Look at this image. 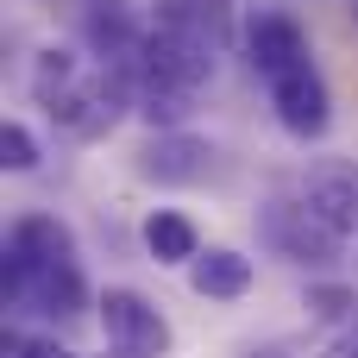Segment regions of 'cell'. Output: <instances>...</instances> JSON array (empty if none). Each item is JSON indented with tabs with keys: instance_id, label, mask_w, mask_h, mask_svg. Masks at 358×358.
<instances>
[{
	"instance_id": "obj_1",
	"label": "cell",
	"mask_w": 358,
	"mask_h": 358,
	"mask_svg": "<svg viewBox=\"0 0 358 358\" xmlns=\"http://www.w3.org/2000/svg\"><path fill=\"white\" fill-rule=\"evenodd\" d=\"M0 283H6V302L25 308V315L69 321V315L88 308V283H82V264H76V239H69V227L50 220V214L13 220Z\"/></svg>"
},
{
	"instance_id": "obj_2",
	"label": "cell",
	"mask_w": 358,
	"mask_h": 358,
	"mask_svg": "<svg viewBox=\"0 0 358 358\" xmlns=\"http://www.w3.org/2000/svg\"><path fill=\"white\" fill-rule=\"evenodd\" d=\"M31 94H38V107L63 126V132H76V138H94V132H107L120 113H126V101H132V88H126V63H82L76 50H38V63H31Z\"/></svg>"
},
{
	"instance_id": "obj_3",
	"label": "cell",
	"mask_w": 358,
	"mask_h": 358,
	"mask_svg": "<svg viewBox=\"0 0 358 358\" xmlns=\"http://www.w3.org/2000/svg\"><path fill=\"white\" fill-rule=\"evenodd\" d=\"M258 239L283 258V264H302V271H327V264H340V227L327 220V214H315L308 208V195L302 201H264L258 208Z\"/></svg>"
},
{
	"instance_id": "obj_4",
	"label": "cell",
	"mask_w": 358,
	"mask_h": 358,
	"mask_svg": "<svg viewBox=\"0 0 358 358\" xmlns=\"http://www.w3.org/2000/svg\"><path fill=\"white\" fill-rule=\"evenodd\" d=\"M214 38L208 31H189V25H170V19H157L151 31H145V44H138V69H145V82H157V88H182V94H195L208 76H214Z\"/></svg>"
},
{
	"instance_id": "obj_5",
	"label": "cell",
	"mask_w": 358,
	"mask_h": 358,
	"mask_svg": "<svg viewBox=\"0 0 358 358\" xmlns=\"http://www.w3.org/2000/svg\"><path fill=\"white\" fill-rule=\"evenodd\" d=\"M101 334L120 358H164L170 352V321L138 296V289H107L101 302Z\"/></svg>"
},
{
	"instance_id": "obj_6",
	"label": "cell",
	"mask_w": 358,
	"mask_h": 358,
	"mask_svg": "<svg viewBox=\"0 0 358 358\" xmlns=\"http://www.w3.org/2000/svg\"><path fill=\"white\" fill-rule=\"evenodd\" d=\"M264 88H271V107H277L283 132H296V138H321V132L334 126V94H327L315 57L296 63V69H283V76H271Z\"/></svg>"
},
{
	"instance_id": "obj_7",
	"label": "cell",
	"mask_w": 358,
	"mask_h": 358,
	"mask_svg": "<svg viewBox=\"0 0 358 358\" xmlns=\"http://www.w3.org/2000/svg\"><path fill=\"white\" fill-rule=\"evenodd\" d=\"M214 164V145L195 138V132H157L138 157V176L157 182V189H182V182H201Z\"/></svg>"
},
{
	"instance_id": "obj_8",
	"label": "cell",
	"mask_w": 358,
	"mask_h": 358,
	"mask_svg": "<svg viewBox=\"0 0 358 358\" xmlns=\"http://www.w3.org/2000/svg\"><path fill=\"white\" fill-rule=\"evenodd\" d=\"M245 50H252V69L264 82L283 76V69H296V63H308V38H302V25L289 13H258L245 25Z\"/></svg>"
},
{
	"instance_id": "obj_9",
	"label": "cell",
	"mask_w": 358,
	"mask_h": 358,
	"mask_svg": "<svg viewBox=\"0 0 358 358\" xmlns=\"http://www.w3.org/2000/svg\"><path fill=\"white\" fill-rule=\"evenodd\" d=\"M308 208L327 214L340 233H358V164H315L302 182Z\"/></svg>"
},
{
	"instance_id": "obj_10",
	"label": "cell",
	"mask_w": 358,
	"mask_h": 358,
	"mask_svg": "<svg viewBox=\"0 0 358 358\" xmlns=\"http://www.w3.org/2000/svg\"><path fill=\"white\" fill-rule=\"evenodd\" d=\"M189 289L208 296V302H239V296L252 289V258H245V252H227V245L195 252V264H189Z\"/></svg>"
},
{
	"instance_id": "obj_11",
	"label": "cell",
	"mask_w": 358,
	"mask_h": 358,
	"mask_svg": "<svg viewBox=\"0 0 358 358\" xmlns=\"http://www.w3.org/2000/svg\"><path fill=\"white\" fill-rule=\"evenodd\" d=\"M145 252H151L157 264H195V252H201V233H195V220H189V214H170V208H157V214L145 220Z\"/></svg>"
},
{
	"instance_id": "obj_12",
	"label": "cell",
	"mask_w": 358,
	"mask_h": 358,
	"mask_svg": "<svg viewBox=\"0 0 358 358\" xmlns=\"http://www.w3.org/2000/svg\"><path fill=\"white\" fill-rule=\"evenodd\" d=\"M157 19L189 25V31H208L214 44L233 38V0H157Z\"/></svg>"
},
{
	"instance_id": "obj_13",
	"label": "cell",
	"mask_w": 358,
	"mask_h": 358,
	"mask_svg": "<svg viewBox=\"0 0 358 358\" xmlns=\"http://www.w3.org/2000/svg\"><path fill=\"white\" fill-rule=\"evenodd\" d=\"M0 164H6V170H19V176H25V170H38V138H31L19 120H6V126H0Z\"/></svg>"
},
{
	"instance_id": "obj_14",
	"label": "cell",
	"mask_w": 358,
	"mask_h": 358,
	"mask_svg": "<svg viewBox=\"0 0 358 358\" xmlns=\"http://www.w3.org/2000/svg\"><path fill=\"white\" fill-rule=\"evenodd\" d=\"M358 296L346 289V283H321V289H308V315L315 321H340V315H352Z\"/></svg>"
},
{
	"instance_id": "obj_15",
	"label": "cell",
	"mask_w": 358,
	"mask_h": 358,
	"mask_svg": "<svg viewBox=\"0 0 358 358\" xmlns=\"http://www.w3.org/2000/svg\"><path fill=\"white\" fill-rule=\"evenodd\" d=\"M6 358H82V352H69V346H57V340H6Z\"/></svg>"
},
{
	"instance_id": "obj_16",
	"label": "cell",
	"mask_w": 358,
	"mask_h": 358,
	"mask_svg": "<svg viewBox=\"0 0 358 358\" xmlns=\"http://www.w3.org/2000/svg\"><path fill=\"white\" fill-rule=\"evenodd\" d=\"M321 358H358V321H352V327H346V334H340V340H334Z\"/></svg>"
},
{
	"instance_id": "obj_17",
	"label": "cell",
	"mask_w": 358,
	"mask_h": 358,
	"mask_svg": "<svg viewBox=\"0 0 358 358\" xmlns=\"http://www.w3.org/2000/svg\"><path fill=\"white\" fill-rule=\"evenodd\" d=\"M245 358H289V352H283V346H252Z\"/></svg>"
}]
</instances>
